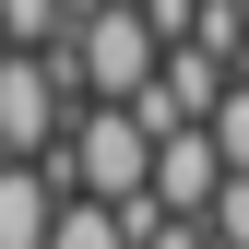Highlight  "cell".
<instances>
[{
  "mask_svg": "<svg viewBox=\"0 0 249 249\" xmlns=\"http://www.w3.org/2000/svg\"><path fill=\"white\" fill-rule=\"evenodd\" d=\"M71 0H0V48H12V59H59V48H71Z\"/></svg>",
  "mask_w": 249,
  "mask_h": 249,
  "instance_id": "8992f818",
  "label": "cell"
},
{
  "mask_svg": "<svg viewBox=\"0 0 249 249\" xmlns=\"http://www.w3.org/2000/svg\"><path fill=\"white\" fill-rule=\"evenodd\" d=\"M48 178H59V202H142L154 190V142H142V119L131 107H83L71 119V142L48 154Z\"/></svg>",
  "mask_w": 249,
  "mask_h": 249,
  "instance_id": "6da1fadb",
  "label": "cell"
},
{
  "mask_svg": "<svg viewBox=\"0 0 249 249\" xmlns=\"http://www.w3.org/2000/svg\"><path fill=\"white\" fill-rule=\"evenodd\" d=\"M202 237H213V249H249V178H226V190H213V213H202Z\"/></svg>",
  "mask_w": 249,
  "mask_h": 249,
  "instance_id": "9c48e42d",
  "label": "cell"
},
{
  "mask_svg": "<svg viewBox=\"0 0 249 249\" xmlns=\"http://www.w3.org/2000/svg\"><path fill=\"white\" fill-rule=\"evenodd\" d=\"M213 190H226V154H213V131H178V142H154V202L178 213V226H202Z\"/></svg>",
  "mask_w": 249,
  "mask_h": 249,
  "instance_id": "277c9868",
  "label": "cell"
},
{
  "mask_svg": "<svg viewBox=\"0 0 249 249\" xmlns=\"http://www.w3.org/2000/svg\"><path fill=\"white\" fill-rule=\"evenodd\" d=\"M59 237V178L48 166H0V249H48Z\"/></svg>",
  "mask_w": 249,
  "mask_h": 249,
  "instance_id": "5b68a950",
  "label": "cell"
},
{
  "mask_svg": "<svg viewBox=\"0 0 249 249\" xmlns=\"http://www.w3.org/2000/svg\"><path fill=\"white\" fill-rule=\"evenodd\" d=\"M71 12H142V0H71Z\"/></svg>",
  "mask_w": 249,
  "mask_h": 249,
  "instance_id": "8fae6325",
  "label": "cell"
},
{
  "mask_svg": "<svg viewBox=\"0 0 249 249\" xmlns=\"http://www.w3.org/2000/svg\"><path fill=\"white\" fill-rule=\"evenodd\" d=\"M71 83H59V59H12L0 48V166H48L59 142H71Z\"/></svg>",
  "mask_w": 249,
  "mask_h": 249,
  "instance_id": "3957f363",
  "label": "cell"
},
{
  "mask_svg": "<svg viewBox=\"0 0 249 249\" xmlns=\"http://www.w3.org/2000/svg\"><path fill=\"white\" fill-rule=\"evenodd\" d=\"M154 71H166V48H154V24H142V12H83V24H71V48H59L71 107H131Z\"/></svg>",
  "mask_w": 249,
  "mask_h": 249,
  "instance_id": "7a4b0ae2",
  "label": "cell"
},
{
  "mask_svg": "<svg viewBox=\"0 0 249 249\" xmlns=\"http://www.w3.org/2000/svg\"><path fill=\"white\" fill-rule=\"evenodd\" d=\"M213 154H226V178H249V83H226V107H213Z\"/></svg>",
  "mask_w": 249,
  "mask_h": 249,
  "instance_id": "ba28073f",
  "label": "cell"
},
{
  "mask_svg": "<svg viewBox=\"0 0 249 249\" xmlns=\"http://www.w3.org/2000/svg\"><path fill=\"white\" fill-rule=\"evenodd\" d=\"M48 249H131V237H119L107 202H59V237H48Z\"/></svg>",
  "mask_w": 249,
  "mask_h": 249,
  "instance_id": "52a82bcc",
  "label": "cell"
},
{
  "mask_svg": "<svg viewBox=\"0 0 249 249\" xmlns=\"http://www.w3.org/2000/svg\"><path fill=\"white\" fill-rule=\"evenodd\" d=\"M142 249H213V237H202V226H178V213H166V226H154Z\"/></svg>",
  "mask_w": 249,
  "mask_h": 249,
  "instance_id": "30bf717a",
  "label": "cell"
}]
</instances>
